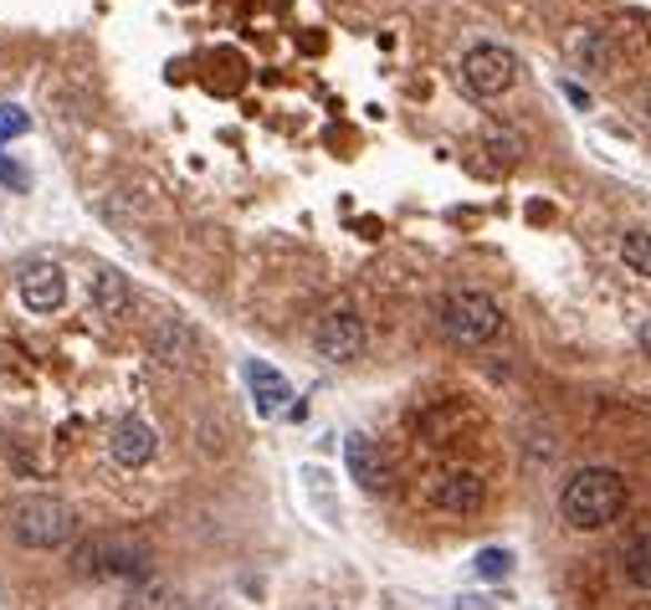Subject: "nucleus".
I'll list each match as a JSON object with an SVG mask.
<instances>
[{
	"instance_id": "12",
	"label": "nucleus",
	"mask_w": 651,
	"mask_h": 610,
	"mask_svg": "<svg viewBox=\"0 0 651 610\" xmlns=\"http://www.w3.org/2000/svg\"><path fill=\"white\" fill-rule=\"evenodd\" d=\"M344 467H349V478L359 482L364 492H380L385 488V457H380V447H374L370 437H344Z\"/></svg>"
},
{
	"instance_id": "5",
	"label": "nucleus",
	"mask_w": 651,
	"mask_h": 610,
	"mask_svg": "<svg viewBox=\"0 0 651 610\" xmlns=\"http://www.w3.org/2000/svg\"><path fill=\"white\" fill-rule=\"evenodd\" d=\"M513 82H519V57L508 52V47H498V41H478V47H467L462 88L472 98H503Z\"/></svg>"
},
{
	"instance_id": "19",
	"label": "nucleus",
	"mask_w": 651,
	"mask_h": 610,
	"mask_svg": "<svg viewBox=\"0 0 651 610\" xmlns=\"http://www.w3.org/2000/svg\"><path fill=\"white\" fill-rule=\"evenodd\" d=\"M0 186L27 190V186H31V170H27V164H16V160H6V154H0Z\"/></svg>"
},
{
	"instance_id": "20",
	"label": "nucleus",
	"mask_w": 651,
	"mask_h": 610,
	"mask_svg": "<svg viewBox=\"0 0 651 610\" xmlns=\"http://www.w3.org/2000/svg\"><path fill=\"white\" fill-rule=\"evenodd\" d=\"M637 344L651 354V313H647V323H641V329H637Z\"/></svg>"
},
{
	"instance_id": "2",
	"label": "nucleus",
	"mask_w": 651,
	"mask_h": 610,
	"mask_svg": "<svg viewBox=\"0 0 651 610\" xmlns=\"http://www.w3.org/2000/svg\"><path fill=\"white\" fill-rule=\"evenodd\" d=\"M72 570L82 580H139L149 570V549L133 533H93L72 549Z\"/></svg>"
},
{
	"instance_id": "3",
	"label": "nucleus",
	"mask_w": 651,
	"mask_h": 610,
	"mask_svg": "<svg viewBox=\"0 0 651 610\" xmlns=\"http://www.w3.org/2000/svg\"><path fill=\"white\" fill-rule=\"evenodd\" d=\"M72 533H78V513L52 492H31L11 508V539L21 549H62Z\"/></svg>"
},
{
	"instance_id": "1",
	"label": "nucleus",
	"mask_w": 651,
	"mask_h": 610,
	"mask_svg": "<svg viewBox=\"0 0 651 610\" xmlns=\"http://www.w3.org/2000/svg\"><path fill=\"white\" fill-rule=\"evenodd\" d=\"M621 508H625V478L615 467H585V472H574V478L564 482V492H559V513H564V523L580 533L615 523Z\"/></svg>"
},
{
	"instance_id": "4",
	"label": "nucleus",
	"mask_w": 651,
	"mask_h": 610,
	"mask_svg": "<svg viewBox=\"0 0 651 610\" xmlns=\"http://www.w3.org/2000/svg\"><path fill=\"white\" fill-rule=\"evenodd\" d=\"M441 329H447L452 344L482 349V344L498 339V329H503V308H498V298H488V292L462 288V292H452V298L441 303Z\"/></svg>"
},
{
	"instance_id": "6",
	"label": "nucleus",
	"mask_w": 651,
	"mask_h": 610,
	"mask_svg": "<svg viewBox=\"0 0 651 610\" xmlns=\"http://www.w3.org/2000/svg\"><path fill=\"white\" fill-rule=\"evenodd\" d=\"M364 344H370V329H364V319L349 313V308H329V313L313 323V349H319L329 364H349V359H359L364 354Z\"/></svg>"
},
{
	"instance_id": "17",
	"label": "nucleus",
	"mask_w": 651,
	"mask_h": 610,
	"mask_svg": "<svg viewBox=\"0 0 651 610\" xmlns=\"http://www.w3.org/2000/svg\"><path fill=\"white\" fill-rule=\"evenodd\" d=\"M513 570V559H508V549H482L478 554V574H488V580H498V574Z\"/></svg>"
},
{
	"instance_id": "7",
	"label": "nucleus",
	"mask_w": 651,
	"mask_h": 610,
	"mask_svg": "<svg viewBox=\"0 0 651 610\" xmlns=\"http://www.w3.org/2000/svg\"><path fill=\"white\" fill-rule=\"evenodd\" d=\"M16 292H21V303L31 313H57L67 298V272L52 262V257H31L21 267V278H16Z\"/></svg>"
},
{
	"instance_id": "9",
	"label": "nucleus",
	"mask_w": 651,
	"mask_h": 610,
	"mask_svg": "<svg viewBox=\"0 0 651 610\" xmlns=\"http://www.w3.org/2000/svg\"><path fill=\"white\" fill-rule=\"evenodd\" d=\"M241 374H247V386H252L257 416L278 421V416L303 411V406H293V386H288V380H282V374L272 370V364H262V359H247V364H241Z\"/></svg>"
},
{
	"instance_id": "14",
	"label": "nucleus",
	"mask_w": 651,
	"mask_h": 610,
	"mask_svg": "<svg viewBox=\"0 0 651 610\" xmlns=\"http://www.w3.org/2000/svg\"><path fill=\"white\" fill-rule=\"evenodd\" d=\"M625 580L637 584V590H651V529L625 544Z\"/></svg>"
},
{
	"instance_id": "18",
	"label": "nucleus",
	"mask_w": 651,
	"mask_h": 610,
	"mask_svg": "<svg viewBox=\"0 0 651 610\" xmlns=\"http://www.w3.org/2000/svg\"><path fill=\"white\" fill-rule=\"evenodd\" d=\"M488 144L498 149V154H503V160H519L523 139H519V133H508V129H492V133H488Z\"/></svg>"
},
{
	"instance_id": "11",
	"label": "nucleus",
	"mask_w": 651,
	"mask_h": 610,
	"mask_svg": "<svg viewBox=\"0 0 651 610\" xmlns=\"http://www.w3.org/2000/svg\"><path fill=\"white\" fill-rule=\"evenodd\" d=\"M108 447H113V462L119 467H144L149 457H154V426L139 421V416H123V421L113 426Z\"/></svg>"
},
{
	"instance_id": "10",
	"label": "nucleus",
	"mask_w": 651,
	"mask_h": 610,
	"mask_svg": "<svg viewBox=\"0 0 651 610\" xmlns=\"http://www.w3.org/2000/svg\"><path fill=\"white\" fill-rule=\"evenodd\" d=\"M149 349H154V359H164V364H200V333L190 319H180V313H170V319L154 323V333H149Z\"/></svg>"
},
{
	"instance_id": "13",
	"label": "nucleus",
	"mask_w": 651,
	"mask_h": 610,
	"mask_svg": "<svg viewBox=\"0 0 651 610\" xmlns=\"http://www.w3.org/2000/svg\"><path fill=\"white\" fill-rule=\"evenodd\" d=\"M88 298H93V313H103V319H123V313L133 308V288H129V278H123L119 267H98Z\"/></svg>"
},
{
	"instance_id": "8",
	"label": "nucleus",
	"mask_w": 651,
	"mask_h": 610,
	"mask_svg": "<svg viewBox=\"0 0 651 610\" xmlns=\"http://www.w3.org/2000/svg\"><path fill=\"white\" fill-rule=\"evenodd\" d=\"M431 503H437L441 513L467 518V513H478V508L488 503V488H482V478L472 472V467H447V472L437 478V488H431Z\"/></svg>"
},
{
	"instance_id": "15",
	"label": "nucleus",
	"mask_w": 651,
	"mask_h": 610,
	"mask_svg": "<svg viewBox=\"0 0 651 610\" xmlns=\"http://www.w3.org/2000/svg\"><path fill=\"white\" fill-rule=\"evenodd\" d=\"M621 262L637 272V278H651V231H625L621 237Z\"/></svg>"
},
{
	"instance_id": "16",
	"label": "nucleus",
	"mask_w": 651,
	"mask_h": 610,
	"mask_svg": "<svg viewBox=\"0 0 651 610\" xmlns=\"http://www.w3.org/2000/svg\"><path fill=\"white\" fill-rule=\"evenodd\" d=\"M21 133H31V113L27 108H16V103H6L0 108V139H21Z\"/></svg>"
}]
</instances>
